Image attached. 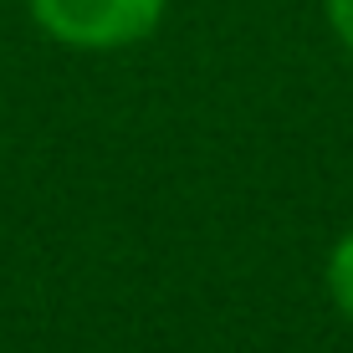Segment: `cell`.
I'll list each match as a JSON object with an SVG mask.
<instances>
[{"instance_id": "obj_1", "label": "cell", "mask_w": 353, "mask_h": 353, "mask_svg": "<svg viewBox=\"0 0 353 353\" xmlns=\"http://www.w3.org/2000/svg\"><path fill=\"white\" fill-rule=\"evenodd\" d=\"M36 31L67 52H128L164 26L169 0H26Z\"/></svg>"}, {"instance_id": "obj_2", "label": "cell", "mask_w": 353, "mask_h": 353, "mask_svg": "<svg viewBox=\"0 0 353 353\" xmlns=\"http://www.w3.org/2000/svg\"><path fill=\"white\" fill-rule=\"evenodd\" d=\"M323 287H327V297H333L338 318L353 323V230H343V236L333 241V251H327V261H323Z\"/></svg>"}, {"instance_id": "obj_3", "label": "cell", "mask_w": 353, "mask_h": 353, "mask_svg": "<svg viewBox=\"0 0 353 353\" xmlns=\"http://www.w3.org/2000/svg\"><path fill=\"white\" fill-rule=\"evenodd\" d=\"M323 21L333 31V41L353 57V0H323Z\"/></svg>"}]
</instances>
